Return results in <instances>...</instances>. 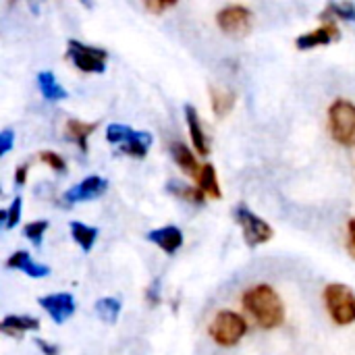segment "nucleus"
Returning a JSON list of instances; mask_svg holds the SVG:
<instances>
[{
	"instance_id": "obj_23",
	"label": "nucleus",
	"mask_w": 355,
	"mask_h": 355,
	"mask_svg": "<svg viewBox=\"0 0 355 355\" xmlns=\"http://www.w3.org/2000/svg\"><path fill=\"white\" fill-rule=\"evenodd\" d=\"M96 312H98V316H100L104 322L112 324V322H116V320H119V314H121V302H119V300H114V297H102V300H98V302H96Z\"/></svg>"
},
{
	"instance_id": "obj_18",
	"label": "nucleus",
	"mask_w": 355,
	"mask_h": 355,
	"mask_svg": "<svg viewBox=\"0 0 355 355\" xmlns=\"http://www.w3.org/2000/svg\"><path fill=\"white\" fill-rule=\"evenodd\" d=\"M37 87L42 92V96L50 102H58V100H64L67 98V89L58 83L56 75L50 73V71H42L37 75Z\"/></svg>"
},
{
	"instance_id": "obj_13",
	"label": "nucleus",
	"mask_w": 355,
	"mask_h": 355,
	"mask_svg": "<svg viewBox=\"0 0 355 355\" xmlns=\"http://www.w3.org/2000/svg\"><path fill=\"white\" fill-rule=\"evenodd\" d=\"M185 119H187L189 135H191V141H193L196 150H198L202 156H208V154H210V144H208V137H206V133H204L200 114H198V110H196L191 104L185 106Z\"/></svg>"
},
{
	"instance_id": "obj_24",
	"label": "nucleus",
	"mask_w": 355,
	"mask_h": 355,
	"mask_svg": "<svg viewBox=\"0 0 355 355\" xmlns=\"http://www.w3.org/2000/svg\"><path fill=\"white\" fill-rule=\"evenodd\" d=\"M331 15L337 17V19L355 21V4H352V2H331V4H327V8L322 12V19H329Z\"/></svg>"
},
{
	"instance_id": "obj_19",
	"label": "nucleus",
	"mask_w": 355,
	"mask_h": 355,
	"mask_svg": "<svg viewBox=\"0 0 355 355\" xmlns=\"http://www.w3.org/2000/svg\"><path fill=\"white\" fill-rule=\"evenodd\" d=\"M40 329V320L37 318H31V316H6L2 322H0V331L4 335H23L27 331H37Z\"/></svg>"
},
{
	"instance_id": "obj_7",
	"label": "nucleus",
	"mask_w": 355,
	"mask_h": 355,
	"mask_svg": "<svg viewBox=\"0 0 355 355\" xmlns=\"http://www.w3.org/2000/svg\"><path fill=\"white\" fill-rule=\"evenodd\" d=\"M252 10L243 4H229L218 10L216 23L229 37H245L252 31Z\"/></svg>"
},
{
	"instance_id": "obj_3",
	"label": "nucleus",
	"mask_w": 355,
	"mask_h": 355,
	"mask_svg": "<svg viewBox=\"0 0 355 355\" xmlns=\"http://www.w3.org/2000/svg\"><path fill=\"white\" fill-rule=\"evenodd\" d=\"M248 333V322L243 316H239L237 312H231V310H223L218 312L210 327H208V335L210 339L220 345V347H233L237 345Z\"/></svg>"
},
{
	"instance_id": "obj_22",
	"label": "nucleus",
	"mask_w": 355,
	"mask_h": 355,
	"mask_svg": "<svg viewBox=\"0 0 355 355\" xmlns=\"http://www.w3.org/2000/svg\"><path fill=\"white\" fill-rule=\"evenodd\" d=\"M71 235L81 245L83 252H89L94 248L96 239H98V229L89 227V225H83V223H71Z\"/></svg>"
},
{
	"instance_id": "obj_9",
	"label": "nucleus",
	"mask_w": 355,
	"mask_h": 355,
	"mask_svg": "<svg viewBox=\"0 0 355 355\" xmlns=\"http://www.w3.org/2000/svg\"><path fill=\"white\" fill-rule=\"evenodd\" d=\"M108 189V181L102 179V177H87L83 179L81 183H77L75 187H71L67 193H64V200L69 204H77V202H89V200H96L100 198L104 191Z\"/></svg>"
},
{
	"instance_id": "obj_10",
	"label": "nucleus",
	"mask_w": 355,
	"mask_h": 355,
	"mask_svg": "<svg viewBox=\"0 0 355 355\" xmlns=\"http://www.w3.org/2000/svg\"><path fill=\"white\" fill-rule=\"evenodd\" d=\"M40 306L42 310H46L50 314V318L56 324H62L69 316H73L75 312V300L71 293H52V295H44L40 297Z\"/></svg>"
},
{
	"instance_id": "obj_28",
	"label": "nucleus",
	"mask_w": 355,
	"mask_h": 355,
	"mask_svg": "<svg viewBox=\"0 0 355 355\" xmlns=\"http://www.w3.org/2000/svg\"><path fill=\"white\" fill-rule=\"evenodd\" d=\"M12 141H15V133H12V129H4V131L0 133V154H2V156L10 152Z\"/></svg>"
},
{
	"instance_id": "obj_12",
	"label": "nucleus",
	"mask_w": 355,
	"mask_h": 355,
	"mask_svg": "<svg viewBox=\"0 0 355 355\" xmlns=\"http://www.w3.org/2000/svg\"><path fill=\"white\" fill-rule=\"evenodd\" d=\"M148 241H152L154 245H158L162 252L166 254H175L181 245H183V233L179 227L168 225L162 229H154L148 233Z\"/></svg>"
},
{
	"instance_id": "obj_15",
	"label": "nucleus",
	"mask_w": 355,
	"mask_h": 355,
	"mask_svg": "<svg viewBox=\"0 0 355 355\" xmlns=\"http://www.w3.org/2000/svg\"><path fill=\"white\" fill-rule=\"evenodd\" d=\"M171 154H173V160L177 162V166H179L185 175H189V177L198 179V175H200L202 166L198 164L196 156L191 154V150H189L185 144H181V141L171 144Z\"/></svg>"
},
{
	"instance_id": "obj_25",
	"label": "nucleus",
	"mask_w": 355,
	"mask_h": 355,
	"mask_svg": "<svg viewBox=\"0 0 355 355\" xmlns=\"http://www.w3.org/2000/svg\"><path fill=\"white\" fill-rule=\"evenodd\" d=\"M21 206H23L21 198H15L8 210H2L0 212V218L4 220V227L6 229H12L19 223V218H21Z\"/></svg>"
},
{
	"instance_id": "obj_27",
	"label": "nucleus",
	"mask_w": 355,
	"mask_h": 355,
	"mask_svg": "<svg viewBox=\"0 0 355 355\" xmlns=\"http://www.w3.org/2000/svg\"><path fill=\"white\" fill-rule=\"evenodd\" d=\"M40 160L42 162H46L50 168H54L56 173H64L67 171V162L58 156V154H54V152H42L40 154Z\"/></svg>"
},
{
	"instance_id": "obj_26",
	"label": "nucleus",
	"mask_w": 355,
	"mask_h": 355,
	"mask_svg": "<svg viewBox=\"0 0 355 355\" xmlns=\"http://www.w3.org/2000/svg\"><path fill=\"white\" fill-rule=\"evenodd\" d=\"M46 231H48V220H35V223L25 225V229H23L25 237H27L29 241H33L35 245L42 243V237H44Z\"/></svg>"
},
{
	"instance_id": "obj_6",
	"label": "nucleus",
	"mask_w": 355,
	"mask_h": 355,
	"mask_svg": "<svg viewBox=\"0 0 355 355\" xmlns=\"http://www.w3.org/2000/svg\"><path fill=\"white\" fill-rule=\"evenodd\" d=\"M235 220L243 231V239L250 248H258L272 239V227L262 220L256 212H252L245 204H239L235 208Z\"/></svg>"
},
{
	"instance_id": "obj_30",
	"label": "nucleus",
	"mask_w": 355,
	"mask_h": 355,
	"mask_svg": "<svg viewBox=\"0 0 355 355\" xmlns=\"http://www.w3.org/2000/svg\"><path fill=\"white\" fill-rule=\"evenodd\" d=\"M27 171H29V164H27V162L21 164V166L15 171V183H17V185H25V181H27Z\"/></svg>"
},
{
	"instance_id": "obj_20",
	"label": "nucleus",
	"mask_w": 355,
	"mask_h": 355,
	"mask_svg": "<svg viewBox=\"0 0 355 355\" xmlns=\"http://www.w3.org/2000/svg\"><path fill=\"white\" fill-rule=\"evenodd\" d=\"M198 187L208 196V198H214V200H220L223 198V191H220V185H218V177H216V168L214 164L206 162L202 164V171L198 175Z\"/></svg>"
},
{
	"instance_id": "obj_16",
	"label": "nucleus",
	"mask_w": 355,
	"mask_h": 355,
	"mask_svg": "<svg viewBox=\"0 0 355 355\" xmlns=\"http://www.w3.org/2000/svg\"><path fill=\"white\" fill-rule=\"evenodd\" d=\"M98 129V123H83L77 119H69L64 125V133L71 141H75L83 152H87V139Z\"/></svg>"
},
{
	"instance_id": "obj_17",
	"label": "nucleus",
	"mask_w": 355,
	"mask_h": 355,
	"mask_svg": "<svg viewBox=\"0 0 355 355\" xmlns=\"http://www.w3.org/2000/svg\"><path fill=\"white\" fill-rule=\"evenodd\" d=\"M210 106L212 112L220 119H225L235 108V94L227 87H210Z\"/></svg>"
},
{
	"instance_id": "obj_29",
	"label": "nucleus",
	"mask_w": 355,
	"mask_h": 355,
	"mask_svg": "<svg viewBox=\"0 0 355 355\" xmlns=\"http://www.w3.org/2000/svg\"><path fill=\"white\" fill-rule=\"evenodd\" d=\"M144 6L150 10V12H156V15H160V12H164V10H168V8H173L175 6V2H156V0H150V2H144Z\"/></svg>"
},
{
	"instance_id": "obj_14",
	"label": "nucleus",
	"mask_w": 355,
	"mask_h": 355,
	"mask_svg": "<svg viewBox=\"0 0 355 355\" xmlns=\"http://www.w3.org/2000/svg\"><path fill=\"white\" fill-rule=\"evenodd\" d=\"M6 266L12 268V270H21V272H25V275L31 277V279H44V277L50 275V268L44 266V264L33 262V260L29 258L27 252H15V254L8 258Z\"/></svg>"
},
{
	"instance_id": "obj_4",
	"label": "nucleus",
	"mask_w": 355,
	"mask_h": 355,
	"mask_svg": "<svg viewBox=\"0 0 355 355\" xmlns=\"http://www.w3.org/2000/svg\"><path fill=\"white\" fill-rule=\"evenodd\" d=\"M324 306L339 327L355 322V293L347 285L331 283L324 289Z\"/></svg>"
},
{
	"instance_id": "obj_31",
	"label": "nucleus",
	"mask_w": 355,
	"mask_h": 355,
	"mask_svg": "<svg viewBox=\"0 0 355 355\" xmlns=\"http://www.w3.org/2000/svg\"><path fill=\"white\" fill-rule=\"evenodd\" d=\"M35 345L42 349V354L44 355H58V347H56V345H50V343H46L44 339H37V341H35Z\"/></svg>"
},
{
	"instance_id": "obj_5",
	"label": "nucleus",
	"mask_w": 355,
	"mask_h": 355,
	"mask_svg": "<svg viewBox=\"0 0 355 355\" xmlns=\"http://www.w3.org/2000/svg\"><path fill=\"white\" fill-rule=\"evenodd\" d=\"M106 139L110 144L121 146V152L133 158H144L152 146V135L148 131H135L127 125H108L106 129Z\"/></svg>"
},
{
	"instance_id": "obj_2",
	"label": "nucleus",
	"mask_w": 355,
	"mask_h": 355,
	"mask_svg": "<svg viewBox=\"0 0 355 355\" xmlns=\"http://www.w3.org/2000/svg\"><path fill=\"white\" fill-rule=\"evenodd\" d=\"M329 131L333 135V139L345 148H354L355 146V104L345 100V98H337L331 106H329Z\"/></svg>"
},
{
	"instance_id": "obj_11",
	"label": "nucleus",
	"mask_w": 355,
	"mask_h": 355,
	"mask_svg": "<svg viewBox=\"0 0 355 355\" xmlns=\"http://www.w3.org/2000/svg\"><path fill=\"white\" fill-rule=\"evenodd\" d=\"M339 37V27L335 25V23H324L322 27H318V29H312V31H308V33H304V35H300L297 40H295V46L300 48V50H310V48H316V46H329L333 40H337Z\"/></svg>"
},
{
	"instance_id": "obj_21",
	"label": "nucleus",
	"mask_w": 355,
	"mask_h": 355,
	"mask_svg": "<svg viewBox=\"0 0 355 355\" xmlns=\"http://www.w3.org/2000/svg\"><path fill=\"white\" fill-rule=\"evenodd\" d=\"M166 189H168V193H173L175 198L185 200V202H189V204H204V198H206V193H204L200 187H189V185L177 183V181H171V183L166 185Z\"/></svg>"
},
{
	"instance_id": "obj_32",
	"label": "nucleus",
	"mask_w": 355,
	"mask_h": 355,
	"mask_svg": "<svg viewBox=\"0 0 355 355\" xmlns=\"http://www.w3.org/2000/svg\"><path fill=\"white\" fill-rule=\"evenodd\" d=\"M349 250H352V254L355 256V218L349 220Z\"/></svg>"
},
{
	"instance_id": "obj_1",
	"label": "nucleus",
	"mask_w": 355,
	"mask_h": 355,
	"mask_svg": "<svg viewBox=\"0 0 355 355\" xmlns=\"http://www.w3.org/2000/svg\"><path fill=\"white\" fill-rule=\"evenodd\" d=\"M243 308L254 316V320L266 329H279L285 322V306L281 295L266 283H260L243 293Z\"/></svg>"
},
{
	"instance_id": "obj_8",
	"label": "nucleus",
	"mask_w": 355,
	"mask_h": 355,
	"mask_svg": "<svg viewBox=\"0 0 355 355\" xmlns=\"http://www.w3.org/2000/svg\"><path fill=\"white\" fill-rule=\"evenodd\" d=\"M67 56L71 58V62L83 71V73H104L106 69V50L96 48V46H87L83 42L71 40L69 48H67Z\"/></svg>"
}]
</instances>
